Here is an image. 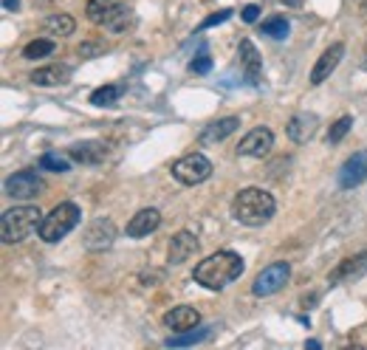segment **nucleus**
Instances as JSON below:
<instances>
[{"label":"nucleus","instance_id":"nucleus-28","mask_svg":"<svg viewBox=\"0 0 367 350\" xmlns=\"http://www.w3.org/2000/svg\"><path fill=\"white\" fill-rule=\"evenodd\" d=\"M350 127H353V116H342V119H336V122L331 124V130H328V145H339L342 138L347 136Z\"/></svg>","mask_w":367,"mask_h":350},{"label":"nucleus","instance_id":"nucleus-32","mask_svg":"<svg viewBox=\"0 0 367 350\" xmlns=\"http://www.w3.org/2000/svg\"><path fill=\"white\" fill-rule=\"evenodd\" d=\"M257 15H260V6H254V3H252V6H246V9L240 12L243 23H254V20H257Z\"/></svg>","mask_w":367,"mask_h":350},{"label":"nucleus","instance_id":"nucleus-9","mask_svg":"<svg viewBox=\"0 0 367 350\" xmlns=\"http://www.w3.org/2000/svg\"><path fill=\"white\" fill-rule=\"evenodd\" d=\"M361 274H367V251H359L353 257H345L333 271H328V283L331 286H342V283H353Z\"/></svg>","mask_w":367,"mask_h":350},{"label":"nucleus","instance_id":"nucleus-19","mask_svg":"<svg viewBox=\"0 0 367 350\" xmlns=\"http://www.w3.org/2000/svg\"><path fill=\"white\" fill-rule=\"evenodd\" d=\"M71 80V68L68 65H45V68H37L31 74V82L40 85V88H54V85H65Z\"/></svg>","mask_w":367,"mask_h":350},{"label":"nucleus","instance_id":"nucleus-11","mask_svg":"<svg viewBox=\"0 0 367 350\" xmlns=\"http://www.w3.org/2000/svg\"><path fill=\"white\" fill-rule=\"evenodd\" d=\"M238 54H240V71H243V80H246L252 88H257V85L263 82V59H260L257 48L252 45V40H240Z\"/></svg>","mask_w":367,"mask_h":350},{"label":"nucleus","instance_id":"nucleus-16","mask_svg":"<svg viewBox=\"0 0 367 350\" xmlns=\"http://www.w3.org/2000/svg\"><path fill=\"white\" fill-rule=\"evenodd\" d=\"M161 226V212L159 209H138V212L127 221V238H147Z\"/></svg>","mask_w":367,"mask_h":350},{"label":"nucleus","instance_id":"nucleus-33","mask_svg":"<svg viewBox=\"0 0 367 350\" xmlns=\"http://www.w3.org/2000/svg\"><path fill=\"white\" fill-rule=\"evenodd\" d=\"M99 51H105V45H94V43L80 45V57H94V54H99Z\"/></svg>","mask_w":367,"mask_h":350},{"label":"nucleus","instance_id":"nucleus-31","mask_svg":"<svg viewBox=\"0 0 367 350\" xmlns=\"http://www.w3.org/2000/svg\"><path fill=\"white\" fill-rule=\"evenodd\" d=\"M229 17H232V9H220V12L209 15V17L201 23V31H203V29H212V26H217V23H226Z\"/></svg>","mask_w":367,"mask_h":350},{"label":"nucleus","instance_id":"nucleus-1","mask_svg":"<svg viewBox=\"0 0 367 350\" xmlns=\"http://www.w3.org/2000/svg\"><path fill=\"white\" fill-rule=\"evenodd\" d=\"M243 274V257L235 251H217L201 260L192 271V279L209 291H224Z\"/></svg>","mask_w":367,"mask_h":350},{"label":"nucleus","instance_id":"nucleus-17","mask_svg":"<svg viewBox=\"0 0 367 350\" xmlns=\"http://www.w3.org/2000/svg\"><path fill=\"white\" fill-rule=\"evenodd\" d=\"M116 240V226L108 221V218H96L91 226H88V232H85V246L88 249H108L110 243Z\"/></svg>","mask_w":367,"mask_h":350},{"label":"nucleus","instance_id":"nucleus-36","mask_svg":"<svg viewBox=\"0 0 367 350\" xmlns=\"http://www.w3.org/2000/svg\"><path fill=\"white\" fill-rule=\"evenodd\" d=\"M356 3H359V9H364V12H367V0H356Z\"/></svg>","mask_w":367,"mask_h":350},{"label":"nucleus","instance_id":"nucleus-10","mask_svg":"<svg viewBox=\"0 0 367 350\" xmlns=\"http://www.w3.org/2000/svg\"><path fill=\"white\" fill-rule=\"evenodd\" d=\"M317 127H319V116L303 110V113H297V116H291L285 133H288V138H291L294 145H308L311 138L317 136Z\"/></svg>","mask_w":367,"mask_h":350},{"label":"nucleus","instance_id":"nucleus-6","mask_svg":"<svg viewBox=\"0 0 367 350\" xmlns=\"http://www.w3.org/2000/svg\"><path fill=\"white\" fill-rule=\"evenodd\" d=\"M288 277H291V265L282 263V260H277V263L266 265V268L254 277L252 294H254V297H271V294H277V291L288 283Z\"/></svg>","mask_w":367,"mask_h":350},{"label":"nucleus","instance_id":"nucleus-21","mask_svg":"<svg viewBox=\"0 0 367 350\" xmlns=\"http://www.w3.org/2000/svg\"><path fill=\"white\" fill-rule=\"evenodd\" d=\"M136 26V15H133V9L127 6V3H119L105 20H102V29H108V31H113V34H122V31H127V29H133Z\"/></svg>","mask_w":367,"mask_h":350},{"label":"nucleus","instance_id":"nucleus-29","mask_svg":"<svg viewBox=\"0 0 367 350\" xmlns=\"http://www.w3.org/2000/svg\"><path fill=\"white\" fill-rule=\"evenodd\" d=\"M40 167H43V170H51V173H68V170H71V161L62 159L59 153H45V156L40 159Z\"/></svg>","mask_w":367,"mask_h":350},{"label":"nucleus","instance_id":"nucleus-34","mask_svg":"<svg viewBox=\"0 0 367 350\" xmlns=\"http://www.w3.org/2000/svg\"><path fill=\"white\" fill-rule=\"evenodd\" d=\"M3 9L6 12H17L20 9V0H3Z\"/></svg>","mask_w":367,"mask_h":350},{"label":"nucleus","instance_id":"nucleus-13","mask_svg":"<svg viewBox=\"0 0 367 350\" xmlns=\"http://www.w3.org/2000/svg\"><path fill=\"white\" fill-rule=\"evenodd\" d=\"M342 57H345V45L342 43H333L328 51H322V57L317 59V65H314V71H311V85H322L333 71H336V65L342 62Z\"/></svg>","mask_w":367,"mask_h":350},{"label":"nucleus","instance_id":"nucleus-26","mask_svg":"<svg viewBox=\"0 0 367 350\" xmlns=\"http://www.w3.org/2000/svg\"><path fill=\"white\" fill-rule=\"evenodd\" d=\"M57 51V43L54 40H31L26 48H23V57L26 59H43V57H48V54H54Z\"/></svg>","mask_w":367,"mask_h":350},{"label":"nucleus","instance_id":"nucleus-3","mask_svg":"<svg viewBox=\"0 0 367 350\" xmlns=\"http://www.w3.org/2000/svg\"><path fill=\"white\" fill-rule=\"evenodd\" d=\"M40 224H43V215L37 206H15L0 218V238H3V243H20L34 229H40Z\"/></svg>","mask_w":367,"mask_h":350},{"label":"nucleus","instance_id":"nucleus-8","mask_svg":"<svg viewBox=\"0 0 367 350\" xmlns=\"http://www.w3.org/2000/svg\"><path fill=\"white\" fill-rule=\"evenodd\" d=\"M3 189H6V195L15 198V200H29V198H34V195L43 189V178H40L37 173H31V170H23V173L9 175L6 184H3Z\"/></svg>","mask_w":367,"mask_h":350},{"label":"nucleus","instance_id":"nucleus-22","mask_svg":"<svg viewBox=\"0 0 367 350\" xmlns=\"http://www.w3.org/2000/svg\"><path fill=\"white\" fill-rule=\"evenodd\" d=\"M124 94H127V85H124V82L102 85V88H96V91L91 94V105H96V108H113Z\"/></svg>","mask_w":367,"mask_h":350},{"label":"nucleus","instance_id":"nucleus-24","mask_svg":"<svg viewBox=\"0 0 367 350\" xmlns=\"http://www.w3.org/2000/svg\"><path fill=\"white\" fill-rule=\"evenodd\" d=\"M119 3H122V0H88V6H85L88 20L96 23V26H102V20H105Z\"/></svg>","mask_w":367,"mask_h":350},{"label":"nucleus","instance_id":"nucleus-20","mask_svg":"<svg viewBox=\"0 0 367 350\" xmlns=\"http://www.w3.org/2000/svg\"><path fill=\"white\" fill-rule=\"evenodd\" d=\"M198 322H201V314L192 305H178V308H173V311L164 314V325L173 328V330H189Z\"/></svg>","mask_w":367,"mask_h":350},{"label":"nucleus","instance_id":"nucleus-14","mask_svg":"<svg viewBox=\"0 0 367 350\" xmlns=\"http://www.w3.org/2000/svg\"><path fill=\"white\" fill-rule=\"evenodd\" d=\"M364 178H367V150L353 153V156L342 164V170H339V187H342V189H353V187H359Z\"/></svg>","mask_w":367,"mask_h":350},{"label":"nucleus","instance_id":"nucleus-7","mask_svg":"<svg viewBox=\"0 0 367 350\" xmlns=\"http://www.w3.org/2000/svg\"><path fill=\"white\" fill-rule=\"evenodd\" d=\"M274 147V133L268 127H254L249 130L243 138H240V145H238V156H249V159H263L268 156Z\"/></svg>","mask_w":367,"mask_h":350},{"label":"nucleus","instance_id":"nucleus-35","mask_svg":"<svg viewBox=\"0 0 367 350\" xmlns=\"http://www.w3.org/2000/svg\"><path fill=\"white\" fill-rule=\"evenodd\" d=\"M305 347H314V350H319V347H322V344H319V342H317V339H311V342H305Z\"/></svg>","mask_w":367,"mask_h":350},{"label":"nucleus","instance_id":"nucleus-2","mask_svg":"<svg viewBox=\"0 0 367 350\" xmlns=\"http://www.w3.org/2000/svg\"><path fill=\"white\" fill-rule=\"evenodd\" d=\"M274 212H277L274 198L260 187H246L232 200V215L243 226H263L274 218Z\"/></svg>","mask_w":367,"mask_h":350},{"label":"nucleus","instance_id":"nucleus-23","mask_svg":"<svg viewBox=\"0 0 367 350\" xmlns=\"http://www.w3.org/2000/svg\"><path fill=\"white\" fill-rule=\"evenodd\" d=\"M43 26H45V31H51L57 37H68V34H73V29H77V23H73L71 15H48L43 20Z\"/></svg>","mask_w":367,"mask_h":350},{"label":"nucleus","instance_id":"nucleus-30","mask_svg":"<svg viewBox=\"0 0 367 350\" xmlns=\"http://www.w3.org/2000/svg\"><path fill=\"white\" fill-rule=\"evenodd\" d=\"M209 68H212V59H209L206 48H201V51L195 54V59L189 62V71H192V74H206Z\"/></svg>","mask_w":367,"mask_h":350},{"label":"nucleus","instance_id":"nucleus-27","mask_svg":"<svg viewBox=\"0 0 367 350\" xmlns=\"http://www.w3.org/2000/svg\"><path fill=\"white\" fill-rule=\"evenodd\" d=\"M288 20L285 17H271V20H266L263 26H260V31L266 34V37H274V40H285L288 37Z\"/></svg>","mask_w":367,"mask_h":350},{"label":"nucleus","instance_id":"nucleus-25","mask_svg":"<svg viewBox=\"0 0 367 350\" xmlns=\"http://www.w3.org/2000/svg\"><path fill=\"white\" fill-rule=\"evenodd\" d=\"M209 336V328H203V330H178V336H170L164 344L167 347H187V344H195V342H201V339H206Z\"/></svg>","mask_w":367,"mask_h":350},{"label":"nucleus","instance_id":"nucleus-15","mask_svg":"<svg viewBox=\"0 0 367 350\" xmlns=\"http://www.w3.org/2000/svg\"><path fill=\"white\" fill-rule=\"evenodd\" d=\"M195 251H198V238H195L192 232H178V235H173V240H170V246H167V263H170V265H181V263H187Z\"/></svg>","mask_w":367,"mask_h":350},{"label":"nucleus","instance_id":"nucleus-18","mask_svg":"<svg viewBox=\"0 0 367 350\" xmlns=\"http://www.w3.org/2000/svg\"><path fill=\"white\" fill-rule=\"evenodd\" d=\"M238 127H240V119H238V116H226V119L209 122V124L201 130V142H203V145H217V142H224L226 136H232Z\"/></svg>","mask_w":367,"mask_h":350},{"label":"nucleus","instance_id":"nucleus-5","mask_svg":"<svg viewBox=\"0 0 367 350\" xmlns=\"http://www.w3.org/2000/svg\"><path fill=\"white\" fill-rule=\"evenodd\" d=\"M209 175H212V161L203 153H187L184 159H178L173 164V178L187 184V187L203 184Z\"/></svg>","mask_w":367,"mask_h":350},{"label":"nucleus","instance_id":"nucleus-12","mask_svg":"<svg viewBox=\"0 0 367 350\" xmlns=\"http://www.w3.org/2000/svg\"><path fill=\"white\" fill-rule=\"evenodd\" d=\"M68 156L77 164H102L110 156V147L105 142H96V138H88V142H77L71 145Z\"/></svg>","mask_w":367,"mask_h":350},{"label":"nucleus","instance_id":"nucleus-4","mask_svg":"<svg viewBox=\"0 0 367 350\" xmlns=\"http://www.w3.org/2000/svg\"><path fill=\"white\" fill-rule=\"evenodd\" d=\"M82 221V209L77 206V203H71V200H65V203H59V206H54L51 212L43 218V224H40V240H45V243H57V240H62L71 229H77V224Z\"/></svg>","mask_w":367,"mask_h":350}]
</instances>
